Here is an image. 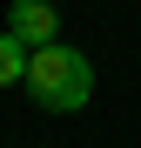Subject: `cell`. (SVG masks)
I'll return each mask as SVG.
<instances>
[{"instance_id":"1","label":"cell","mask_w":141,"mask_h":148,"mask_svg":"<svg viewBox=\"0 0 141 148\" xmlns=\"http://www.w3.org/2000/svg\"><path fill=\"white\" fill-rule=\"evenodd\" d=\"M27 94L47 114H81L94 101V61L81 47H40L27 61Z\"/></svg>"},{"instance_id":"2","label":"cell","mask_w":141,"mask_h":148,"mask_svg":"<svg viewBox=\"0 0 141 148\" xmlns=\"http://www.w3.org/2000/svg\"><path fill=\"white\" fill-rule=\"evenodd\" d=\"M7 34L20 40V47H61V7L54 0H14L7 7Z\"/></svg>"},{"instance_id":"3","label":"cell","mask_w":141,"mask_h":148,"mask_svg":"<svg viewBox=\"0 0 141 148\" xmlns=\"http://www.w3.org/2000/svg\"><path fill=\"white\" fill-rule=\"evenodd\" d=\"M27 61H34V47H20L0 27V88H27Z\"/></svg>"}]
</instances>
